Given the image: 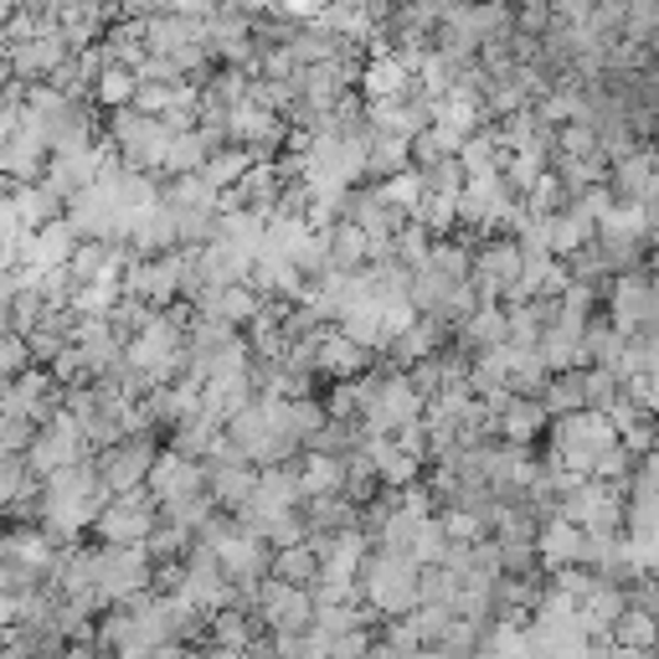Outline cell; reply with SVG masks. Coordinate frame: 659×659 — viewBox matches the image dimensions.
Masks as SVG:
<instances>
[{"instance_id":"6da1fadb","label":"cell","mask_w":659,"mask_h":659,"mask_svg":"<svg viewBox=\"0 0 659 659\" xmlns=\"http://www.w3.org/2000/svg\"><path fill=\"white\" fill-rule=\"evenodd\" d=\"M150 469H155V454L145 443H118V448H109V454L99 458L93 474H99L103 495H129Z\"/></svg>"},{"instance_id":"7a4b0ae2","label":"cell","mask_w":659,"mask_h":659,"mask_svg":"<svg viewBox=\"0 0 659 659\" xmlns=\"http://www.w3.org/2000/svg\"><path fill=\"white\" fill-rule=\"evenodd\" d=\"M99 531L109 536V546H139L145 536H155V515H150V505L129 490L99 515Z\"/></svg>"},{"instance_id":"3957f363","label":"cell","mask_w":659,"mask_h":659,"mask_svg":"<svg viewBox=\"0 0 659 659\" xmlns=\"http://www.w3.org/2000/svg\"><path fill=\"white\" fill-rule=\"evenodd\" d=\"M139 93V72L135 68H103L99 72V99L103 103H129Z\"/></svg>"},{"instance_id":"277c9868","label":"cell","mask_w":659,"mask_h":659,"mask_svg":"<svg viewBox=\"0 0 659 659\" xmlns=\"http://www.w3.org/2000/svg\"><path fill=\"white\" fill-rule=\"evenodd\" d=\"M21 495H32V469H26V458H0V505H16Z\"/></svg>"},{"instance_id":"5b68a950","label":"cell","mask_w":659,"mask_h":659,"mask_svg":"<svg viewBox=\"0 0 659 659\" xmlns=\"http://www.w3.org/2000/svg\"><path fill=\"white\" fill-rule=\"evenodd\" d=\"M279 582H294V588H305L309 582V572H315V557H309V552H284V557H279Z\"/></svg>"},{"instance_id":"8992f818","label":"cell","mask_w":659,"mask_h":659,"mask_svg":"<svg viewBox=\"0 0 659 659\" xmlns=\"http://www.w3.org/2000/svg\"><path fill=\"white\" fill-rule=\"evenodd\" d=\"M21 624V598L16 592H0V634Z\"/></svg>"}]
</instances>
